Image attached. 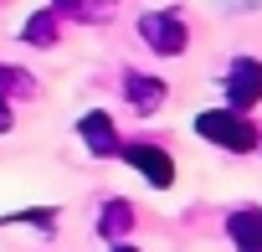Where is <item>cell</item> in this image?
I'll use <instances>...</instances> for the list:
<instances>
[{
	"label": "cell",
	"instance_id": "obj_13",
	"mask_svg": "<svg viewBox=\"0 0 262 252\" xmlns=\"http://www.w3.org/2000/svg\"><path fill=\"white\" fill-rule=\"evenodd\" d=\"M103 252H139V247H128V242H108Z\"/></svg>",
	"mask_w": 262,
	"mask_h": 252
},
{
	"label": "cell",
	"instance_id": "obj_4",
	"mask_svg": "<svg viewBox=\"0 0 262 252\" xmlns=\"http://www.w3.org/2000/svg\"><path fill=\"white\" fill-rule=\"evenodd\" d=\"M118 160L134 165L155 191H170V185H175V160H170V150H160V144H123Z\"/></svg>",
	"mask_w": 262,
	"mask_h": 252
},
{
	"label": "cell",
	"instance_id": "obj_7",
	"mask_svg": "<svg viewBox=\"0 0 262 252\" xmlns=\"http://www.w3.org/2000/svg\"><path fill=\"white\" fill-rule=\"evenodd\" d=\"M226 237L236 252H262V206H242L226 216Z\"/></svg>",
	"mask_w": 262,
	"mask_h": 252
},
{
	"label": "cell",
	"instance_id": "obj_11",
	"mask_svg": "<svg viewBox=\"0 0 262 252\" xmlns=\"http://www.w3.org/2000/svg\"><path fill=\"white\" fill-rule=\"evenodd\" d=\"M11 123H16V113H11V98L0 93V134H11Z\"/></svg>",
	"mask_w": 262,
	"mask_h": 252
},
{
	"label": "cell",
	"instance_id": "obj_3",
	"mask_svg": "<svg viewBox=\"0 0 262 252\" xmlns=\"http://www.w3.org/2000/svg\"><path fill=\"white\" fill-rule=\"evenodd\" d=\"M257 103H262V62H257V57H236V62L226 67V108L247 113V108H257Z\"/></svg>",
	"mask_w": 262,
	"mask_h": 252
},
{
	"label": "cell",
	"instance_id": "obj_2",
	"mask_svg": "<svg viewBox=\"0 0 262 252\" xmlns=\"http://www.w3.org/2000/svg\"><path fill=\"white\" fill-rule=\"evenodd\" d=\"M139 36H144V47L149 52H160V57H180L185 47H190V26H185V16L180 11H144L139 16Z\"/></svg>",
	"mask_w": 262,
	"mask_h": 252
},
{
	"label": "cell",
	"instance_id": "obj_12",
	"mask_svg": "<svg viewBox=\"0 0 262 252\" xmlns=\"http://www.w3.org/2000/svg\"><path fill=\"white\" fill-rule=\"evenodd\" d=\"M88 0H57V11H82Z\"/></svg>",
	"mask_w": 262,
	"mask_h": 252
},
{
	"label": "cell",
	"instance_id": "obj_9",
	"mask_svg": "<svg viewBox=\"0 0 262 252\" xmlns=\"http://www.w3.org/2000/svg\"><path fill=\"white\" fill-rule=\"evenodd\" d=\"M21 41H36V47H52V41H57V16H52V11L31 16V21L21 26Z\"/></svg>",
	"mask_w": 262,
	"mask_h": 252
},
{
	"label": "cell",
	"instance_id": "obj_8",
	"mask_svg": "<svg viewBox=\"0 0 262 252\" xmlns=\"http://www.w3.org/2000/svg\"><path fill=\"white\" fill-rule=\"evenodd\" d=\"M98 232H103V242H123L128 232H134V206L128 201H108L103 216H98Z\"/></svg>",
	"mask_w": 262,
	"mask_h": 252
},
{
	"label": "cell",
	"instance_id": "obj_6",
	"mask_svg": "<svg viewBox=\"0 0 262 252\" xmlns=\"http://www.w3.org/2000/svg\"><path fill=\"white\" fill-rule=\"evenodd\" d=\"M123 98L134 113H160V103L170 98L165 77H144V72H123Z\"/></svg>",
	"mask_w": 262,
	"mask_h": 252
},
{
	"label": "cell",
	"instance_id": "obj_10",
	"mask_svg": "<svg viewBox=\"0 0 262 252\" xmlns=\"http://www.w3.org/2000/svg\"><path fill=\"white\" fill-rule=\"evenodd\" d=\"M0 93H6V98H31L36 82H31L26 72H16V67H0Z\"/></svg>",
	"mask_w": 262,
	"mask_h": 252
},
{
	"label": "cell",
	"instance_id": "obj_1",
	"mask_svg": "<svg viewBox=\"0 0 262 252\" xmlns=\"http://www.w3.org/2000/svg\"><path fill=\"white\" fill-rule=\"evenodd\" d=\"M195 134H201L206 144L226 150V155H252V150L262 144L257 123H252L247 113H236V108H206V113H195Z\"/></svg>",
	"mask_w": 262,
	"mask_h": 252
},
{
	"label": "cell",
	"instance_id": "obj_5",
	"mask_svg": "<svg viewBox=\"0 0 262 252\" xmlns=\"http://www.w3.org/2000/svg\"><path fill=\"white\" fill-rule=\"evenodd\" d=\"M77 139L88 144L93 160H113V155L123 150V144H118V129H113V118H108L103 108H93V113L77 118Z\"/></svg>",
	"mask_w": 262,
	"mask_h": 252
}]
</instances>
